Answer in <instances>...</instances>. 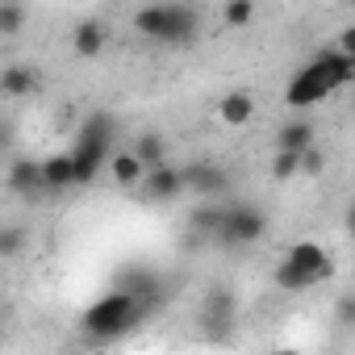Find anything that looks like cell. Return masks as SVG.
<instances>
[{
    "label": "cell",
    "instance_id": "6da1fadb",
    "mask_svg": "<svg viewBox=\"0 0 355 355\" xmlns=\"http://www.w3.org/2000/svg\"><path fill=\"white\" fill-rule=\"evenodd\" d=\"M146 313H150L146 305H138L134 297H125V293H117V288H113V293L96 297V301L84 309L80 326H84V334H88L92 343H113V338L130 334Z\"/></svg>",
    "mask_w": 355,
    "mask_h": 355
},
{
    "label": "cell",
    "instance_id": "7a4b0ae2",
    "mask_svg": "<svg viewBox=\"0 0 355 355\" xmlns=\"http://www.w3.org/2000/svg\"><path fill=\"white\" fill-rule=\"evenodd\" d=\"M113 134H117V121H113L109 113H92V117L84 121L76 150H67V155H71V175H76V184H92L96 175H101V167H105L109 155H113Z\"/></svg>",
    "mask_w": 355,
    "mask_h": 355
},
{
    "label": "cell",
    "instance_id": "3957f363",
    "mask_svg": "<svg viewBox=\"0 0 355 355\" xmlns=\"http://www.w3.org/2000/svg\"><path fill=\"white\" fill-rule=\"evenodd\" d=\"M197 26H201V17L189 5H146L134 13V30L155 42H189V38H197Z\"/></svg>",
    "mask_w": 355,
    "mask_h": 355
},
{
    "label": "cell",
    "instance_id": "277c9868",
    "mask_svg": "<svg viewBox=\"0 0 355 355\" xmlns=\"http://www.w3.org/2000/svg\"><path fill=\"white\" fill-rule=\"evenodd\" d=\"M284 268H293L309 288L313 284H322V280H330L334 276V255L322 247V243H313V239H301V243H293L288 251H284V259H280Z\"/></svg>",
    "mask_w": 355,
    "mask_h": 355
},
{
    "label": "cell",
    "instance_id": "5b68a950",
    "mask_svg": "<svg viewBox=\"0 0 355 355\" xmlns=\"http://www.w3.org/2000/svg\"><path fill=\"white\" fill-rule=\"evenodd\" d=\"M268 230V218L255 209V205H226L222 209V226H218V239L230 243V247H247L255 239H263Z\"/></svg>",
    "mask_w": 355,
    "mask_h": 355
},
{
    "label": "cell",
    "instance_id": "8992f818",
    "mask_svg": "<svg viewBox=\"0 0 355 355\" xmlns=\"http://www.w3.org/2000/svg\"><path fill=\"white\" fill-rule=\"evenodd\" d=\"M330 92H338L318 67H301L293 80H288V88H284V105L288 109H309V105H322Z\"/></svg>",
    "mask_w": 355,
    "mask_h": 355
},
{
    "label": "cell",
    "instance_id": "52a82bcc",
    "mask_svg": "<svg viewBox=\"0 0 355 355\" xmlns=\"http://www.w3.org/2000/svg\"><path fill=\"white\" fill-rule=\"evenodd\" d=\"M180 184H184L189 193L214 201V197L230 193V171H226L222 163H189V167H180Z\"/></svg>",
    "mask_w": 355,
    "mask_h": 355
},
{
    "label": "cell",
    "instance_id": "ba28073f",
    "mask_svg": "<svg viewBox=\"0 0 355 355\" xmlns=\"http://www.w3.org/2000/svg\"><path fill=\"white\" fill-rule=\"evenodd\" d=\"M142 197L146 201H155V205H171L175 197L184 193V184H180V167H171V163H159V167H150L146 175H142Z\"/></svg>",
    "mask_w": 355,
    "mask_h": 355
},
{
    "label": "cell",
    "instance_id": "9c48e42d",
    "mask_svg": "<svg viewBox=\"0 0 355 355\" xmlns=\"http://www.w3.org/2000/svg\"><path fill=\"white\" fill-rule=\"evenodd\" d=\"M38 71L30 63H9V67H0V96H9V101H26L38 92Z\"/></svg>",
    "mask_w": 355,
    "mask_h": 355
},
{
    "label": "cell",
    "instance_id": "30bf717a",
    "mask_svg": "<svg viewBox=\"0 0 355 355\" xmlns=\"http://www.w3.org/2000/svg\"><path fill=\"white\" fill-rule=\"evenodd\" d=\"M234 297L230 293H214L209 301H205V313H201V326L214 334V338H222V334H230L234 330Z\"/></svg>",
    "mask_w": 355,
    "mask_h": 355
},
{
    "label": "cell",
    "instance_id": "8fae6325",
    "mask_svg": "<svg viewBox=\"0 0 355 355\" xmlns=\"http://www.w3.org/2000/svg\"><path fill=\"white\" fill-rule=\"evenodd\" d=\"M309 67H318L334 88H347V84L355 80V59H351V55H343V51H334V46H322V55H318Z\"/></svg>",
    "mask_w": 355,
    "mask_h": 355
},
{
    "label": "cell",
    "instance_id": "7c38bea8",
    "mask_svg": "<svg viewBox=\"0 0 355 355\" xmlns=\"http://www.w3.org/2000/svg\"><path fill=\"white\" fill-rule=\"evenodd\" d=\"M218 121L230 125V130H243L255 121V96L251 92H226L218 101Z\"/></svg>",
    "mask_w": 355,
    "mask_h": 355
},
{
    "label": "cell",
    "instance_id": "4fadbf2b",
    "mask_svg": "<svg viewBox=\"0 0 355 355\" xmlns=\"http://www.w3.org/2000/svg\"><path fill=\"white\" fill-rule=\"evenodd\" d=\"M38 171H42V193H63L76 184L71 155H46V159H38Z\"/></svg>",
    "mask_w": 355,
    "mask_h": 355
},
{
    "label": "cell",
    "instance_id": "5bb4252c",
    "mask_svg": "<svg viewBox=\"0 0 355 355\" xmlns=\"http://www.w3.org/2000/svg\"><path fill=\"white\" fill-rule=\"evenodd\" d=\"M9 189L17 197H38L42 193V171H38V159H17L9 167Z\"/></svg>",
    "mask_w": 355,
    "mask_h": 355
},
{
    "label": "cell",
    "instance_id": "9a60e30c",
    "mask_svg": "<svg viewBox=\"0 0 355 355\" xmlns=\"http://www.w3.org/2000/svg\"><path fill=\"white\" fill-rule=\"evenodd\" d=\"M109 175H113L117 189H138L142 175H146V167H142L130 150H117V155H109Z\"/></svg>",
    "mask_w": 355,
    "mask_h": 355
},
{
    "label": "cell",
    "instance_id": "2e32d148",
    "mask_svg": "<svg viewBox=\"0 0 355 355\" xmlns=\"http://www.w3.org/2000/svg\"><path fill=\"white\" fill-rule=\"evenodd\" d=\"M105 26L101 21H80L76 26V34H71V51L80 55V59H96L101 51H105Z\"/></svg>",
    "mask_w": 355,
    "mask_h": 355
},
{
    "label": "cell",
    "instance_id": "e0dca14e",
    "mask_svg": "<svg viewBox=\"0 0 355 355\" xmlns=\"http://www.w3.org/2000/svg\"><path fill=\"white\" fill-rule=\"evenodd\" d=\"M313 121H288V125H280V134H276V150H293V155H301L305 146H313Z\"/></svg>",
    "mask_w": 355,
    "mask_h": 355
},
{
    "label": "cell",
    "instance_id": "ac0fdd59",
    "mask_svg": "<svg viewBox=\"0 0 355 355\" xmlns=\"http://www.w3.org/2000/svg\"><path fill=\"white\" fill-rule=\"evenodd\" d=\"M130 155L150 171V167L167 163V142H163V134H138V142H134V150H130Z\"/></svg>",
    "mask_w": 355,
    "mask_h": 355
},
{
    "label": "cell",
    "instance_id": "d6986e66",
    "mask_svg": "<svg viewBox=\"0 0 355 355\" xmlns=\"http://www.w3.org/2000/svg\"><path fill=\"white\" fill-rule=\"evenodd\" d=\"M222 201H205V205H197L193 214H189V226L197 230V234H218V226H222Z\"/></svg>",
    "mask_w": 355,
    "mask_h": 355
},
{
    "label": "cell",
    "instance_id": "ffe728a7",
    "mask_svg": "<svg viewBox=\"0 0 355 355\" xmlns=\"http://www.w3.org/2000/svg\"><path fill=\"white\" fill-rule=\"evenodd\" d=\"M26 21H30V9L26 5H0V34H5V38L21 34Z\"/></svg>",
    "mask_w": 355,
    "mask_h": 355
},
{
    "label": "cell",
    "instance_id": "44dd1931",
    "mask_svg": "<svg viewBox=\"0 0 355 355\" xmlns=\"http://www.w3.org/2000/svg\"><path fill=\"white\" fill-rule=\"evenodd\" d=\"M222 21H226L230 30H247V26L255 21V5H251V0H230V5L222 9Z\"/></svg>",
    "mask_w": 355,
    "mask_h": 355
},
{
    "label": "cell",
    "instance_id": "7402d4cb",
    "mask_svg": "<svg viewBox=\"0 0 355 355\" xmlns=\"http://www.w3.org/2000/svg\"><path fill=\"white\" fill-rule=\"evenodd\" d=\"M26 230L21 226H0V259H17L26 251Z\"/></svg>",
    "mask_w": 355,
    "mask_h": 355
},
{
    "label": "cell",
    "instance_id": "603a6c76",
    "mask_svg": "<svg viewBox=\"0 0 355 355\" xmlns=\"http://www.w3.org/2000/svg\"><path fill=\"white\" fill-rule=\"evenodd\" d=\"M322 167H326V150H322L318 142L297 155V171H301V175H322Z\"/></svg>",
    "mask_w": 355,
    "mask_h": 355
},
{
    "label": "cell",
    "instance_id": "cb8c5ba5",
    "mask_svg": "<svg viewBox=\"0 0 355 355\" xmlns=\"http://www.w3.org/2000/svg\"><path fill=\"white\" fill-rule=\"evenodd\" d=\"M272 175H276V180H288V175H297V155H293V150H276Z\"/></svg>",
    "mask_w": 355,
    "mask_h": 355
},
{
    "label": "cell",
    "instance_id": "d4e9b609",
    "mask_svg": "<svg viewBox=\"0 0 355 355\" xmlns=\"http://www.w3.org/2000/svg\"><path fill=\"white\" fill-rule=\"evenodd\" d=\"M9 146H13V125L0 121V150H9Z\"/></svg>",
    "mask_w": 355,
    "mask_h": 355
},
{
    "label": "cell",
    "instance_id": "484cf974",
    "mask_svg": "<svg viewBox=\"0 0 355 355\" xmlns=\"http://www.w3.org/2000/svg\"><path fill=\"white\" fill-rule=\"evenodd\" d=\"M338 318H343V322H351V318H355V309H351V297H338Z\"/></svg>",
    "mask_w": 355,
    "mask_h": 355
}]
</instances>
